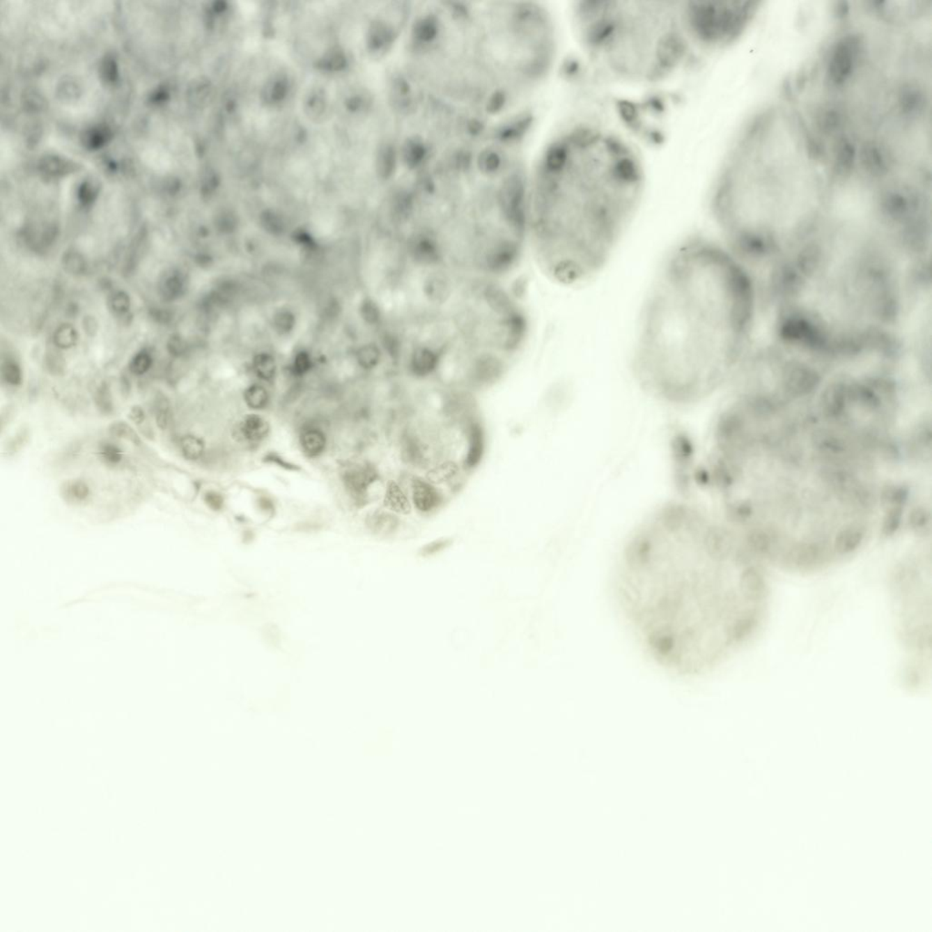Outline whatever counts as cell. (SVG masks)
<instances>
[{
	"mask_svg": "<svg viewBox=\"0 0 932 932\" xmlns=\"http://www.w3.org/2000/svg\"><path fill=\"white\" fill-rule=\"evenodd\" d=\"M271 424L259 412H249L240 417L233 429V438L249 450L265 443L271 435Z\"/></svg>",
	"mask_w": 932,
	"mask_h": 932,
	"instance_id": "10",
	"label": "cell"
},
{
	"mask_svg": "<svg viewBox=\"0 0 932 932\" xmlns=\"http://www.w3.org/2000/svg\"><path fill=\"white\" fill-rule=\"evenodd\" d=\"M450 292L449 281L440 273L430 275L424 284V293L430 301L435 304H442L446 301Z\"/></svg>",
	"mask_w": 932,
	"mask_h": 932,
	"instance_id": "30",
	"label": "cell"
},
{
	"mask_svg": "<svg viewBox=\"0 0 932 932\" xmlns=\"http://www.w3.org/2000/svg\"><path fill=\"white\" fill-rule=\"evenodd\" d=\"M339 477L344 491L357 508H364L372 502L373 489L382 482L378 469L366 460L343 462Z\"/></svg>",
	"mask_w": 932,
	"mask_h": 932,
	"instance_id": "8",
	"label": "cell"
},
{
	"mask_svg": "<svg viewBox=\"0 0 932 932\" xmlns=\"http://www.w3.org/2000/svg\"><path fill=\"white\" fill-rule=\"evenodd\" d=\"M57 832H58V830L52 829V834H56V833H57Z\"/></svg>",
	"mask_w": 932,
	"mask_h": 932,
	"instance_id": "60",
	"label": "cell"
},
{
	"mask_svg": "<svg viewBox=\"0 0 932 932\" xmlns=\"http://www.w3.org/2000/svg\"><path fill=\"white\" fill-rule=\"evenodd\" d=\"M255 375L264 382H272L277 373L275 359L269 353H259L252 362Z\"/></svg>",
	"mask_w": 932,
	"mask_h": 932,
	"instance_id": "33",
	"label": "cell"
},
{
	"mask_svg": "<svg viewBox=\"0 0 932 932\" xmlns=\"http://www.w3.org/2000/svg\"><path fill=\"white\" fill-rule=\"evenodd\" d=\"M271 394L261 384H252L243 391L246 407L254 412L265 411L271 405Z\"/></svg>",
	"mask_w": 932,
	"mask_h": 932,
	"instance_id": "27",
	"label": "cell"
},
{
	"mask_svg": "<svg viewBox=\"0 0 932 932\" xmlns=\"http://www.w3.org/2000/svg\"><path fill=\"white\" fill-rule=\"evenodd\" d=\"M504 326H506L504 347L508 350L515 349L523 340L527 331V322L523 316L513 311L507 316Z\"/></svg>",
	"mask_w": 932,
	"mask_h": 932,
	"instance_id": "28",
	"label": "cell"
},
{
	"mask_svg": "<svg viewBox=\"0 0 932 932\" xmlns=\"http://www.w3.org/2000/svg\"><path fill=\"white\" fill-rule=\"evenodd\" d=\"M311 367H313V362H311L309 353L305 352L297 353L292 368L293 375L298 377L307 375Z\"/></svg>",
	"mask_w": 932,
	"mask_h": 932,
	"instance_id": "48",
	"label": "cell"
},
{
	"mask_svg": "<svg viewBox=\"0 0 932 932\" xmlns=\"http://www.w3.org/2000/svg\"><path fill=\"white\" fill-rule=\"evenodd\" d=\"M91 491L87 483L81 480L70 481L61 488V495L68 503L79 504L90 498Z\"/></svg>",
	"mask_w": 932,
	"mask_h": 932,
	"instance_id": "34",
	"label": "cell"
},
{
	"mask_svg": "<svg viewBox=\"0 0 932 932\" xmlns=\"http://www.w3.org/2000/svg\"><path fill=\"white\" fill-rule=\"evenodd\" d=\"M385 348H387V351L393 356L398 355L399 344L396 340H394L393 338L387 340V343H385Z\"/></svg>",
	"mask_w": 932,
	"mask_h": 932,
	"instance_id": "59",
	"label": "cell"
},
{
	"mask_svg": "<svg viewBox=\"0 0 932 932\" xmlns=\"http://www.w3.org/2000/svg\"><path fill=\"white\" fill-rule=\"evenodd\" d=\"M203 501L205 504L215 512H222L226 506V498L224 495L217 490H208L205 492Z\"/></svg>",
	"mask_w": 932,
	"mask_h": 932,
	"instance_id": "46",
	"label": "cell"
},
{
	"mask_svg": "<svg viewBox=\"0 0 932 932\" xmlns=\"http://www.w3.org/2000/svg\"><path fill=\"white\" fill-rule=\"evenodd\" d=\"M439 357L435 352L427 348L415 350L410 360V371L418 378L431 375L437 368Z\"/></svg>",
	"mask_w": 932,
	"mask_h": 932,
	"instance_id": "25",
	"label": "cell"
},
{
	"mask_svg": "<svg viewBox=\"0 0 932 932\" xmlns=\"http://www.w3.org/2000/svg\"><path fill=\"white\" fill-rule=\"evenodd\" d=\"M573 22L586 57L628 84L665 81L692 50L674 0H583Z\"/></svg>",
	"mask_w": 932,
	"mask_h": 932,
	"instance_id": "6",
	"label": "cell"
},
{
	"mask_svg": "<svg viewBox=\"0 0 932 932\" xmlns=\"http://www.w3.org/2000/svg\"><path fill=\"white\" fill-rule=\"evenodd\" d=\"M453 539L451 538V537H444V538L436 539L435 541L430 542L428 544L424 545L423 547L420 549V554L421 557H426L435 556V554L441 553V552H443L445 549L450 547V546L453 545Z\"/></svg>",
	"mask_w": 932,
	"mask_h": 932,
	"instance_id": "44",
	"label": "cell"
},
{
	"mask_svg": "<svg viewBox=\"0 0 932 932\" xmlns=\"http://www.w3.org/2000/svg\"><path fill=\"white\" fill-rule=\"evenodd\" d=\"M180 448L184 458L192 462L199 461L206 453V444L203 439L194 435L183 436Z\"/></svg>",
	"mask_w": 932,
	"mask_h": 932,
	"instance_id": "35",
	"label": "cell"
},
{
	"mask_svg": "<svg viewBox=\"0 0 932 932\" xmlns=\"http://www.w3.org/2000/svg\"><path fill=\"white\" fill-rule=\"evenodd\" d=\"M263 462L264 464L278 466V467L284 469L285 471L295 472V473L302 471L301 466L295 464V463L288 461L287 459L284 458L283 456L279 455L277 453L271 452L267 453V455L263 456Z\"/></svg>",
	"mask_w": 932,
	"mask_h": 932,
	"instance_id": "45",
	"label": "cell"
},
{
	"mask_svg": "<svg viewBox=\"0 0 932 932\" xmlns=\"http://www.w3.org/2000/svg\"><path fill=\"white\" fill-rule=\"evenodd\" d=\"M327 107V98L325 91L320 88L311 91L304 102L305 114L314 121L319 120L325 115Z\"/></svg>",
	"mask_w": 932,
	"mask_h": 932,
	"instance_id": "32",
	"label": "cell"
},
{
	"mask_svg": "<svg viewBox=\"0 0 932 932\" xmlns=\"http://www.w3.org/2000/svg\"><path fill=\"white\" fill-rule=\"evenodd\" d=\"M462 469L465 470L462 465L452 459H442L427 469L424 477L440 488L444 485L453 486L456 483Z\"/></svg>",
	"mask_w": 932,
	"mask_h": 932,
	"instance_id": "20",
	"label": "cell"
},
{
	"mask_svg": "<svg viewBox=\"0 0 932 932\" xmlns=\"http://www.w3.org/2000/svg\"><path fill=\"white\" fill-rule=\"evenodd\" d=\"M796 114L773 109L739 133L718 169L710 208L726 246L772 272L818 233L830 212V175Z\"/></svg>",
	"mask_w": 932,
	"mask_h": 932,
	"instance_id": "4",
	"label": "cell"
},
{
	"mask_svg": "<svg viewBox=\"0 0 932 932\" xmlns=\"http://www.w3.org/2000/svg\"><path fill=\"white\" fill-rule=\"evenodd\" d=\"M749 548L694 507H666L626 545L614 577L619 610L644 651L681 678L716 669L761 619L764 586Z\"/></svg>",
	"mask_w": 932,
	"mask_h": 932,
	"instance_id": "2",
	"label": "cell"
},
{
	"mask_svg": "<svg viewBox=\"0 0 932 932\" xmlns=\"http://www.w3.org/2000/svg\"><path fill=\"white\" fill-rule=\"evenodd\" d=\"M382 506L400 516L411 515V498L406 486L401 481L388 480L382 497Z\"/></svg>",
	"mask_w": 932,
	"mask_h": 932,
	"instance_id": "15",
	"label": "cell"
},
{
	"mask_svg": "<svg viewBox=\"0 0 932 932\" xmlns=\"http://www.w3.org/2000/svg\"><path fill=\"white\" fill-rule=\"evenodd\" d=\"M394 33L390 26L382 22H375L368 29L366 46L370 52L380 54L387 52L391 45Z\"/></svg>",
	"mask_w": 932,
	"mask_h": 932,
	"instance_id": "24",
	"label": "cell"
},
{
	"mask_svg": "<svg viewBox=\"0 0 932 932\" xmlns=\"http://www.w3.org/2000/svg\"><path fill=\"white\" fill-rule=\"evenodd\" d=\"M2 375L5 381L12 387H17V385L22 384V371L15 364L8 363L3 366Z\"/></svg>",
	"mask_w": 932,
	"mask_h": 932,
	"instance_id": "50",
	"label": "cell"
},
{
	"mask_svg": "<svg viewBox=\"0 0 932 932\" xmlns=\"http://www.w3.org/2000/svg\"><path fill=\"white\" fill-rule=\"evenodd\" d=\"M848 400L847 384L837 381L831 382L822 391L821 405L825 414L836 417L844 411Z\"/></svg>",
	"mask_w": 932,
	"mask_h": 932,
	"instance_id": "18",
	"label": "cell"
},
{
	"mask_svg": "<svg viewBox=\"0 0 932 932\" xmlns=\"http://www.w3.org/2000/svg\"><path fill=\"white\" fill-rule=\"evenodd\" d=\"M100 456L105 464L116 465L123 460V451L114 444H103L100 448Z\"/></svg>",
	"mask_w": 932,
	"mask_h": 932,
	"instance_id": "43",
	"label": "cell"
},
{
	"mask_svg": "<svg viewBox=\"0 0 932 932\" xmlns=\"http://www.w3.org/2000/svg\"><path fill=\"white\" fill-rule=\"evenodd\" d=\"M263 224L267 230L271 231L272 233L283 230V222L274 212H266L263 216Z\"/></svg>",
	"mask_w": 932,
	"mask_h": 932,
	"instance_id": "55",
	"label": "cell"
},
{
	"mask_svg": "<svg viewBox=\"0 0 932 932\" xmlns=\"http://www.w3.org/2000/svg\"><path fill=\"white\" fill-rule=\"evenodd\" d=\"M863 537H864V533H863L862 528L857 527H846L837 534L835 542H834V547L839 554L853 553L862 544Z\"/></svg>",
	"mask_w": 932,
	"mask_h": 932,
	"instance_id": "29",
	"label": "cell"
},
{
	"mask_svg": "<svg viewBox=\"0 0 932 932\" xmlns=\"http://www.w3.org/2000/svg\"><path fill=\"white\" fill-rule=\"evenodd\" d=\"M394 212L401 219H407L412 210V200L407 195H401L394 201Z\"/></svg>",
	"mask_w": 932,
	"mask_h": 932,
	"instance_id": "52",
	"label": "cell"
},
{
	"mask_svg": "<svg viewBox=\"0 0 932 932\" xmlns=\"http://www.w3.org/2000/svg\"><path fill=\"white\" fill-rule=\"evenodd\" d=\"M366 104V99H365L363 94L360 93L349 95V96L346 98L345 102H344V105H345L347 111L353 112V114L364 111Z\"/></svg>",
	"mask_w": 932,
	"mask_h": 932,
	"instance_id": "51",
	"label": "cell"
},
{
	"mask_svg": "<svg viewBox=\"0 0 932 932\" xmlns=\"http://www.w3.org/2000/svg\"><path fill=\"white\" fill-rule=\"evenodd\" d=\"M929 263L873 199L839 196L812 239L768 275L775 341L816 360L894 358L931 293Z\"/></svg>",
	"mask_w": 932,
	"mask_h": 932,
	"instance_id": "1",
	"label": "cell"
},
{
	"mask_svg": "<svg viewBox=\"0 0 932 932\" xmlns=\"http://www.w3.org/2000/svg\"><path fill=\"white\" fill-rule=\"evenodd\" d=\"M401 482L408 490L414 510L421 515H435L446 503L443 490L426 477L411 474L403 477Z\"/></svg>",
	"mask_w": 932,
	"mask_h": 932,
	"instance_id": "9",
	"label": "cell"
},
{
	"mask_svg": "<svg viewBox=\"0 0 932 932\" xmlns=\"http://www.w3.org/2000/svg\"><path fill=\"white\" fill-rule=\"evenodd\" d=\"M361 314L365 322L375 325L379 322L381 313L377 304L372 300H365L361 306Z\"/></svg>",
	"mask_w": 932,
	"mask_h": 932,
	"instance_id": "49",
	"label": "cell"
},
{
	"mask_svg": "<svg viewBox=\"0 0 932 932\" xmlns=\"http://www.w3.org/2000/svg\"><path fill=\"white\" fill-rule=\"evenodd\" d=\"M931 512L923 506L914 508L909 515V525L916 533H924L930 528Z\"/></svg>",
	"mask_w": 932,
	"mask_h": 932,
	"instance_id": "39",
	"label": "cell"
},
{
	"mask_svg": "<svg viewBox=\"0 0 932 932\" xmlns=\"http://www.w3.org/2000/svg\"><path fill=\"white\" fill-rule=\"evenodd\" d=\"M298 444L305 457L320 458L327 451L328 435L322 427L313 424H304L299 431Z\"/></svg>",
	"mask_w": 932,
	"mask_h": 932,
	"instance_id": "14",
	"label": "cell"
},
{
	"mask_svg": "<svg viewBox=\"0 0 932 932\" xmlns=\"http://www.w3.org/2000/svg\"><path fill=\"white\" fill-rule=\"evenodd\" d=\"M410 251L412 258L424 265H431L437 263L441 256L437 242L432 237L424 234L415 236L411 240Z\"/></svg>",
	"mask_w": 932,
	"mask_h": 932,
	"instance_id": "21",
	"label": "cell"
},
{
	"mask_svg": "<svg viewBox=\"0 0 932 932\" xmlns=\"http://www.w3.org/2000/svg\"><path fill=\"white\" fill-rule=\"evenodd\" d=\"M400 457L406 465L426 471L435 461L430 444L414 430L403 431L400 437Z\"/></svg>",
	"mask_w": 932,
	"mask_h": 932,
	"instance_id": "11",
	"label": "cell"
},
{
	"mask_svg": "<svg viewBox=\"0 0 932 932\" xmlns=\"http://www.w3.org/2000/svg\"><path fill=\"white\" fill-rule=\"evenodd\" d=\"M909 488L901 485H890L881 492V502L887 509L903 507L909 498Z\"/></svg>",
	"mask_w": 932,
	"mask_h": 932,
	"instance_id": "36",
	"label": "cell"
},
{
	"mask_svg": "<svg viewBox=\"0 0 932 932\" xmlns=\"http://www.w3.org/2000/svg\"><path fill=\"white\" fill-rule=\"evenodd\" d=\"M527 281H525V279H518V280L515 281V285H513V293H515V296L522 297L525 295V290H527Z\"/></svg>",
	"mask_w": 932,
	"mask_h": 932,
	"instance_id": "58",
	"label": "cell"
},
{
	"mask_svg": "<svg viewBox=\"0 0 932 932\" xmlns=\"http://www.w3.org/2000/svg\"><path fill=\"white\" fill-rule=\"evenodd\" d=\"M290 91V81L286 74L280 73L267 80L263 88L262 100L267 105H280L286 100Z\"/></svg>",
	"mask_w": 932,
	"mask_h": 932,
	"instance_id": "22",
	"label": "cell"
},
{
	"mask_svg": "<svg viewBox=\"0 0 932 932\" xmlns=\"http://www.w3.org/2000/svg\"><path fill=\"white\" fill-rule=\"evenodd\" d=\"M756 6L750 1H679L683 29L692 49L717 52L735 42L746 31Z\"/></svg>",
	"mask_w": 932,
	"mask_h": 932,
	"instance_id": "7",
	"label": "cell"
},
{
	"mask_svg": "<svg viewBox=\"0 0 932 932\" xmlns=\"http://www.w3.org/2000/svg\"><path fill=\"white\" fill-rule=\"evenodd\" d=\"M498 164H499V159H498V157L495 155V153L486 154L482 160H481V165H482V168L486 169V170L488 171L495 170Z\"/></svg>",
	"mask_w": 932,
	"mask_h": 932,
	"instance_id": "56",
	"label": "cell"
},
{
	"mask_svg": "<svg viewBox=\"0 0 932 932\" xmlns=\"http://www.w3.org/2000/svg\"><path fill=\"white\" fill-rule=\"evenodd\" d=\"M424 148L417 142H411L406 147L405 155L406 162L411 165H417L424 157Z\"/></svg>",
	"mask_w": 932,
	"mask_h": 932,
	"instance_id": "53",
	"label": "cell"
},
{
	"mask_svg": "<svg viewBox=\"0 0 932 932\" xmlns=\"http://www.w3.org/2000/svg\"><path fill=\"white\" fill-rule=\"evenodd\" d=\"M524 200L523 182L518 178H512L503 187L501 201L507 221L518 231H523L525 228Z\"/></svg>",
	"mask_w": 932,
	"mask_h": 932,
	"instance_id": "13",
	"label": "cell"
},
{
	"mask_svg": "<svg viewBox=\"0 0 932 932\" xmlns=\"http://www.w3.org/2000/svg\"><path fill=\"white\" fill-rule=\"evenodd\" d=\"M273 325H274L276 331L280 332V334H288L295 327V316L290 311L281 310L275 314L274 318H273Z\"/></svg>",
	"mask_w": 932,
	"mask_h": 932,
	"instance_id": "42",
	"label": "cell"
},
{
	"mask_svg": "<svg viewBox=\"0 0 932 932\" xmlns=\"http://www.w3.org/2000/svg\"><path fill=\"white\" fill-rule=\"evenodd\" d=\"M518 255V248L515 243L504 240L495 244L488 252L486 263L492 272H504L515 263Z\"/></svg>",
	"mask_w": 932,
	"mask_h": 932,
	"instance_id": "19",
	"label": "cell"
},
{
	"mask_svg": "<svg viewBox=\"0 0 932 932\" xmlns=\"http://www.w3.org/2000/svg\"><path fill=\"white\" fill-rule=\"evenodd\" d=\"M401 518L402 516L382 506L368 513L365 518V527L375 536L387 538L397 534L402 527L403 520Z\"/></svg>",
	"mask_w": 932,
	"mask_h": 932,
	"instance_id": "16",
	"label": "cell"
},
{
	"mask_svg": "<svg viewBox=\"0 0 932 932\" xmlns=\"http://www.w3.org/2000/svg\"><path fill=\"white\" fill-rule=\"evenodd\" d=\"M645 185L637 148L607 127L577 124L549 147L543 205L557 281L577 283L605 265L636 213Z\"/></svg>",
	"mask_w": 932,
	"mask_h": 932,
	"instance_id": "5",
	"label": "cell"
},
{
	"mask_svg": "<svg viewBox=\"0 0 932 932\" xmlns=\"http://www.w3.org/2000/svg\"><path fill=\"white\" fill-rule=\"evenodd\" d=\"M485 298L489 306L497 313L507 317L513 313L511 299L500 287L490 285L486 289Z\"/></svg>",
	"mask_w": 932,
	"mask_h": 932,
	"instance_id": "31",
	"label": "cell"
},
{
	"mask_svg": "<svg viewBox=\"0 0 932 932\" xmlns=\"http://www.w3.org/2000/svg\"><path fill=\"white\" fill-rule=\"evenodd\" d=\"M762 298L756 273L725 244L685 240L644 308L634 355L637 381L676 405L708 398L755 349Z\"/></svg>",
	"mask_w": 932,
	"mask_h": 932,
	"instance_id": "3",
	"label": "cell"
},
{
	"mask_svg": "<svg viewBox=\"0 0 932 932\" xmlns=\"http://www.w3.org/2000/svg\"><path fill=\"white\" fill-rule=\"evenodd\" d=\"M396 167V153L390 145L380 148L376 158V170L380 177L387 179L391 177Z\"/></svg>",
	"mask_w": 932,
	"mask_h": 932,
	"instance_id": "37",
	"label": "cell"
},
{
	"mask_svg": "<svg viewBox=\"0 0 932 932\" xmlns=\"http://www.w3.org/2000/svg\"><path fill=\"white\" fill-rule=\"evenodd\" d=\"M356 358L363 369L372 370L379 364L381 360V352L375 344H367L358 350Z\"/></svg>",
	"mask_w": 932,
	"mask_h": 932,
	"instance_id": "38",
	"label": "cell"
},
{
	"mask_svg": "<svg viewBox=\"0 0 932 932\" xmlns=\"http://www.w3.org/2000/svg\"><path fill=\"white\" fill-rule=\"evenodd\" d=\"M150 366V359L146 355H139L130 364V370L135 375H143Z\"/></svg>",
	"mask_w": 932,
	"mask_h": 932,
	"instance_id": "54",
	"label": "cell"
},
{
	"mask_svg": "<svg viewBox=\"0 0 932 932\" xmlns=\"http://www.w3.org/2000/svg\"><path fill=\"white\" fill-rule=\"evenodd\" d=\"M848 385V399L853 401L857 405L863 407L875 410L880 407L881 400L880 396L873 388L867 382V379L862 382H853Z\"/></svg>",
	"mask_w": 932,
	"mask_h": 932,
	"instance_id": "23",
	"label": "cell"
},
{
	"mask_svg": "<svg viewBox=\"0 0 932 932\" xmlns=\"http://www.w3.org/2000/svg\"><path fill=\"white\" fill-rule=\"evenodd\" d=\"M130 418H132V420L134 421V423L137 424L143 423L145 420V414L143 410H142L141 407H139V406H136V407H133L132 410H130Z\"/></svg>",
	"mask_w": 932,
	"mask_h": 932,
	"instance_id": "57",
	"label": "cell"
},
{
	"mask_svg": "<svg viewBox=\"0 0 932 932\" xmlns=\"http://www.w3.org/2000/svg\"><path fill=\"white\" fill-rule=\"evenodd\" d=\"M466 449L462 466L465 471L471 472L482 463L486 451V433L482 421L477 417L464 424Z\"/></svg>",
	"mask_w": 932,
	"mask_h": 932,
	"instance_id": "12",
	"label": "cell"
},
{
	"mask_svg": "<svg viewBox=\"0 0 932 932\" xmlns=\"http://www.w3.org/2000/svg\"><path fill=\"white\" fill-rule=\"evenodd\" d=\"M903 507H892L887 510L883 524L884 536H892L897 532L901 523Z\"/></svg>",
	"mask_w": 932,
	"mask_h": 932,
	"instance_id": "40",
	"label": "cell"
},
{
	"mask_svg": "<svg viewBox=\"0 0 932 932\" xmlns=\"http://www.w3.org/2000/svg\"><path fill=\"white\" fill-rule=\"evenodd\" d=\"M436 33H437V25H436L435 20L430 19V17L421 20L417 24V29H415L417 37L424 41L431 40L433 38H435Z\"/></svg>",
	"mask_w": 932,
	"mask_h": 932,
	"instance_id": "47",
	"label": "cell"
},
{
	"mask_svg": "<svg viewBox=\"0 0 932 932\" xmlns=\"http://www.w3.org/2000/svg\"><path fill=\"white\" fill-rule=\"evenodd\" d=\"M348 63L345 50L340 46H334L317 59L316 66L323 72L338 73L345 70Z\"/></svg>",
	"mask_w": 932,
	"mask_h": 932,
	"instance_id": "26",
	"label": "cell"
},
{
	"mask_svg": "<svg viewBox=\"0 0 932 932\" xmlns=\"http://www.w3.org/2000/svg\"><path fill=\"white\" fill-rule=\"evenodd\" d=\"M504 371L500 359L492 355H483L474 364L472 380L480 387H489L501 379Z\"/></svg>",
	"mask_w": 932,
	"mask_h": 932,
	"instance_id": "17",
	"label": "cell"
},
{
	"mask_svg": "<svg viewBox=\"0 0 932 932\" xmlns=\"http://www.w3.org/2000/svg\"><path fill=\"white\" fill-rule=\"evenodd\" d=\"M154 412L157 426L160 429L166 430L171 421V409L167 400L160 398L154 405Z\"/></svg>",
	"mask_w": 932,
	"mask_h": 932,
	"instance_id": "41",
	"label": "cell"
}]
</instances>
